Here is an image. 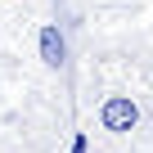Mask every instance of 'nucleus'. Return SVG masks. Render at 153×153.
<instances>
[{"label":"nucleus","instance_id":"f257e3e1","mask_svg":"<svg viewBox=\"0 0 153 153\" xmlns=\"http://www.w3.org/2000/svg\"><path fill=\"white\" fill-rule=\"evenodd\" d=\"M140 122H144V113H140V99L135 95H122V90L104 95V104H99V131L104 135L126 140V135L140 131Z\"/></svg>","mask_w":153,"mask_h":153},{"label":"nucleus","instance_id":"f03ea898","mask_svg":"<svg viewBox=\"0 0 153 153\" xmlns=\"http://www.w3.org/2000/svg\"><path fill=\"white\" fill-rule=\"evenodd\" d=\"M36 59L50 68V72H63L72 63V41H68V27L59 18H45L36 27Z\"/></svg>","mask_w":153,"mask_h":153},{"label":"nucleus","instance_id":"7ed1b4c3","mask_svg":"<svg viewBox=\"0 0 153 153\" xmlns=\"http://www.w3.org/2000/svg\"><path fill=\"white\" fill-rule=\"evenodd\" d=\"M68 153H90V135H86V131H76V135H72V149H68Z\"/></svg>","mask_w":153,"mask_h":153}]
</instances>
